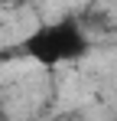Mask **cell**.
Segmentation results:
<instances>
[{"instance_id": "cell-1", "label": "cell", "mask_w": 117, "mask_h": 121, "mask_svg": "<svg viewBox=\"0 0 117 121\" xmlns=\"http://www.w3.org/2000/svg\"><path fill=\"white\" fill-rule=\"evenodd\" d=\"M23 52L46 69H55L88 52V33L78 20H49L23 39Z\"/></svg>"}]
</instances>
